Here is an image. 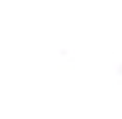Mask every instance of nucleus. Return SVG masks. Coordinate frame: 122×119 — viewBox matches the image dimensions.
<instances>
[]
</instances>
